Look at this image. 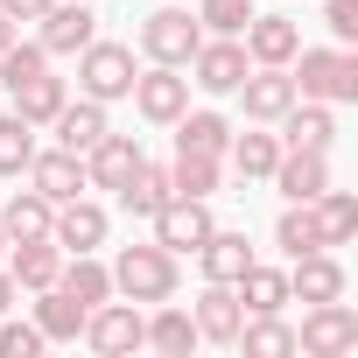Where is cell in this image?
<instances>
[{
  "mask_svg": "<svg viewBox=\"0 0 358 358\" xmlns=\"http://www.w3.org/2000/svg\"><path fill=\"white\" fill-rule=\"evenodd\" d=\"M288 78H295L302 99H323V106H351L358 99V57L351 50H295Z\"/></svg>",
  "mask_w": 358,
  "mask_h": 358,
  "instance_id": "6da1fadb",
  "label": "cell"
},
{
  "mask_svg": "<svg viewBox=\"0 0 358 358\" xmlns=\"http://www.w3.org/2000/svg\"><path fill=\"white\" fill-rule=\"evenodd\" d=\"M113 295H127V302H169L176 295V253L169 246H120Z\"/></svg>",
  "mask_w": 358,
  "mask_h": 358,
  "instance_id": "7a4b0ae2",
  "label": "cell"
},
{
  "mask_svg": "<svg viewBox=\"0 0 358 358\" xmlns=\"http://www.w3.org/2000/svg\"><path fill=\"white\" fill-rule=\"evenodd\" d=\"M78 85H85V99H99V106L127 99V92H134V50L92 36V43L78 50Z\"/></svg>",
  "mask_w": 358,
  "mask_h": 358,
  "instance_id": "3957f363",
  "label": "cell"
},
{
  "mask_svg": "<svg viewBox=\"0 0 358 358\" xmlns=\"http://www.w3.org/2000/svg\"><path fill=\"white\" fill-rule=\"evenodd\" d=\"M99 358H127V351H141V337H148V316L134 309V302H99V309H85V330H78Z\"/></svg>",
  "mask_w": 358,
  "mask_h": 358,
  "instance_id": "277c9868",
  "label": "cell"
},
{
  "mask_svg": "<svg viewBox=\"0 0 358 358\" xmlns=\"http://www.w3.org/2000/svg\"><path fill=\"white\" fill-rule=\"evenodd\" d=\"M358 344V316L344 309V295L337 302H309V316H302V330H295V351H309V358H344Z\"/></svg>",
  "mask_w": 358,
  "mask_h": 358,
  "instance_id": "5b68a950",
  "label": "cell"
},
{
  "mask_svg": "<svg viewBox=\"0 0 358 358\" xmlns=\"http://www.w3.org/2000/svg\"><path fill=\"white\" fill-rule=\"evenodd\" d=\"M127 99L141 106V120L169 127L176 113L190 106V78H183V64H155V71H134V92H127Z\"/></svg>",
  "mask_w": 358,
  "mask_h": 358,
  "instance_id": "8992f818",
  "label": "cell"
},
{
  "mask_svg": "<svg viewBox=\"0 0 358 358\" xmlns=\"http://www.w3.org/2000/svg\"><path fill=\"white\" fill-rule=\"evenodd\" d=\"M197 43H204V29H197L183 8H155V15L141 22V50H148V64H190Z\"/></svg>",
  "mask_w": 358,
  "mask_h": 358,
  "instance_id": "52a82bcc",
  "label": "cell"
},
{
  "mask_svg": "<svg viewBox=\"0 0 358 358\" xmlns=\"http://www.w3.org/2000/svg\"><path fill=\"white\" fill-rule=\"evenodd\" d=\"M22 176H29V190H36V197H50V204L85 197V155H71V148H50V155L36 148Z\"/></svg>",
  "mask_w": 358,
  "mask_h": 358,
  "instance_id": "ba28073f",
  "label": "cell"
},
{
  "mask_svg": "<svg viewBox=\"0 0 358 358\" xmlns=\"http://www.w3.org/2000/svg\"><path fill=\"white\" fill-rule=\"evenodd\" d=\"M246 71H253V57H246V43H232V36L190 50V85H204V92H239Z\"/></svg>",
  "mask_w": 358,
  "mask_h": 358,
  "instance_id": "9c48e42d",
  "label": "cell"
},
{
  "mask_svg": "<svg viewBox=\"0 0 358 358\" xmlns=\"http://www.w3.org/2000/svg\"><path fill=\"white\" fill-rule=\"evenodd\" d=\"M204 239H211L204 197H169V204L155 211V246H169V253H197Z\"/></svg>",
  "mask_w": 358,
  "mask_h": 358,
  "instance_id": "30bf717a",
  "label": "cell"
},
{
  "mask_svg": "<svg viewBox=\"0 0 358 358\" xmlns=\"http://www.w3.org/2000/svg\"><path fill=\"white\" fill-rule=\"evenodd\" d=\"M239 92H246V120H260V127H274L302 92H295V78H288V64H260V71H246L239 78Z\"/></svg>",
  "mask_w": 358,
  "mask_h": 358,
  "instance_id": "8fae6325",
  "label": "cell"
},
{
  "mask_svg": "<svg viewBox=\"0 0 358 358\" xmlns=\"http://www.w3.org/2000/svg\"><path fill=\"white\" fill-rule=\"evenodd\" d=\"M141 162H148V155H141V141H127V134H106V141L85 155V190H127Z\"/></svg>",
  "mask_w": 358,
  "mask_h": 358,
  "instance_id": "7c38bea8",
  "label": "cell"
},
{
  "mask_svg": "<svg viewBox=\"0 0 358 358\" xmlns=\"http://www.w3.org/2000/svg\"><path fill=\"white\" fill-rule=\"evenodd\" d=\"M190 323H197V337H204V344H232V337H239V323H246V302H239V288H232V281H211V288L197 295Z\"/></svg>",
  "mask_w": 358,
  "mask_h": 358,
  "instance_id": "4fadbf2b",
  "label": "cell"
},
{
  "mask_svg": "<svg viewBox=\"0 0 358 358\" xmlns=\"http://www.w3.org/2000/svg\"><path fill=\"white\" fill-rule=\"evenodd\" d=\"M274 190H281L288 204L323 197V190H330V162H323V155H309V148H281V162H274Z\"/></svg>",
  "mask_w": 358,
  "mask_h": 358,
  "instance_id": "5bb4252c",
  "label": "cell"
},
{
  "mask_svg": "<svg viewBox=\"0 0 358 358\" xmlns=\"http://www.w3.org/2000/svg\"><path fill=\"white\" fill-rule=\"evenodd\" d=\"M92 36H99V22H92L85 0H50V15H43V50L50 57H78Z\"/></svg>",
  "mask_w": 358,
  "mask_h": 358,
  "instance_id": "9a60e30c",
  "label": "cell"
},
{
  "mask_svg": "<svg viewBox=\"0 0 358 358\" xmlns=\"http://www.w3.org/2000/svg\"><path fill=\"white\" fill-rule=\"evenodd\" d=\"M330 141H337V113L323 106V99H295L288 113H281V148H309V155H330Z\"/></svg>",
  "mask_w": 358,
  "mask_h": 358,
  "instance_id": "2e32d148",
  "label": "cell"
},
{
  "mask_svg": "<svg viewBox=\"0 0 358 358\" xmlns=\"http://www.w3.org/2000/svg\"><path fill=\"white\" fill-rule=\"evenodd\" d=\"M50 239H57L64 253H99V246H106V211L85 204V197H71V204L50 218Z\"/></svg>",
  "mask_w": 358,
  "mask_h": 358,
  "instance_id": "e0dca14e",
  "label": "cell"
},
{
  "mask_svg": "<svg viewBox=\"0 0 358 358\" xmlns=\"http://www.w3.org/2000/svg\"><path fill=\"white\" fill-rule=\"evenodd\" d=\"M239 36H246V57H253V64H288V57L302 50V29H295L288 15H253Z\"/></svg>",
  "mask_w": 358,
  "mask_h": 358,
  "instance_id": "ac0fdd59",
  "label": "cell"
},
{
  "mask_svg": "<svg viewBox=\"0 0 358 358\" xmlns=\"http://www.w3.org/2000/svg\"><path fill=\"white\" fill-rule=\"evenodd\" d=\"M50 127H57V148H71V155H92V148H99V141L113 134V127H106V106H99V99H78V106L64 99V113H57Z\"/></svg>",
  "mask_w": 358,
  "mask_h": 358,
  "instance_id": "d6986e66",
  "label": "cell"
},
{
  "mask_svg": "<svg viewBox=\"0 0 358 358\" xmlns=\"http://www.w3.org/2000/svg\"><path fill=\"white\" fill-rule=\"evenodd\" d=\"M337 295H344V267L330 260V246L323 253H302L295 274H288V302H337Z\"/></svg>",
  "mask_w": 358,
  "mask_h": 358,
  "instance_id": "ffe728a7",
  "label": "cell"
},
{
  "mask_svg": "<svg viewBox=\"0 0 358 358\" xmlns=\"http://www.w3.org/2000/svg\"><path fill=\"white\" fill-rule=\"evenodd\" d=\"M36 330H43V344H78V330H85V302L64 295L57 281L36 288Z\"/></svg>",
  "mask_w": 358,
  "mask_h": 358,
  "instance_id": "44dd1931",
  "label": "cell"
},
{
  "mask_svg": "<svg viewBox=\"0 0 358 358\" xmlns=\"http://www.w3.org/2000/svg\"><path fill=\"white\" fill-rule=\"evenodd\" d=\"M57 267H64V246L57 239H15V260H8V274H15V288H50L57 281Z\"/></svg>",
  "mask_w": 358,
  "mask_h": 358,
  "instance_id": "7402d4cb",
  "label": "cell"
},
{
  "mask_svg": "<svg viewBox=\"0 0 358 358\" xmlns=\"http://www.w3.org/2000/svg\"><path fill=\"white\" fill-rule=\"evenodd\" d=\"M141 344H155L162 358H190L204 337H197V323H190V309H176V302H162L155 316H148V337Z\"/></svg>",
  "mask_w": 358,
  "mask_h": 358,
  "instance_id": "603a6c76",
  "label": "cell"
},
{
  "mask_svg": "<svg viewBox=\"0 0 358 358\" xmlns=\"http://www.w3.org/2000/svg\"><path fill=\"white\" fill-rule=\"evenodd\" d=\"M50 218H57V204H50V197L15 190V197H8V211H0V232H8V246H15V239H50Z\"/></svg>",
  "mask_w": 358,
  "mask_h": 358,
  "instance_id": "cb8c5ba5",
  "label": "cell"
},
{
  "mask_svg": "<svg viewBox=\"0 0 358 358\" xmlns=\"http://www.w3.org/2000/svg\"><path fill=\"white\" fill-rule=\"evenodd\" d=\"M64 99H71V85H64V78H50V71H36L29 85H15V113H22L29 127H50V120L64 113Z\"/></svg>",
  "mask_w": 358,
  "mask_h": 358,
  "instance_id": "d4e9b609",
  "label": "cell"
},
{
  "mask_svg": "<svg viewBox=\"0 0 358 358\" xmlns=\"http://www.w3.org/2000/svg\"><path fill=\"white\" fill-rule=\"evenodd\" d=\"M197 260H204L211 281H239V274L253 267V246H246V232H218V225H211V239L197 246Z\"/></svg>",
  "mask_w": 358,
  "mask_h": 358,
  "instance_id": "484cf974",
  "label": "cell"
},
{
  "mask_svg": "<svg viewBox=\"0 0 358 358\" xmlns=\"http://www.w3.org/2000/svg\"><path fill=\"white\" fill-rule=\"evenodd\" d=\"M57 288H64V295H78L85 309H99V302L113 295V267H99L92 253H71V260L57 267Z\"/></svg>",
  "mask_w": 358,
  "mask_h": 358,
  "instance_id": "4316f807",
  "label": "cell"
},
{
  "mask_svg": "<svg viewBox=\"0 0 358 358\" xmlns=\"http://www.w3.org/2000/svg\"><path fill=\"white\" fill-rule=\"evenodd\" d=\"M169 127H176V148H183V155H225V141H232V127L218 113H190V106L176 113Z\"/></svg>",
  "mask_w": 358,
  "mask_h": 358,
  "instance_id": "83f0119b",
  "label": "cell"
},
{
  "mask_svg": "<svg viewBox=\"0 0 358 358\" xmlns=\"http://www.w3.org/2000/svg\"><path fill=\"white\" fill-rule=\"evenodd\" d=\"M232 288H239L246 316H274V309L288 302V274H281V267H260V260H253V267H246V274H239Z\"/></svg>",
  "mask_w": 358,
  "mask_h": 358,
  "instance_id": "f1b7e54d",
  "label": "cell"
},
{
  "mask_svg": "<svg viewBox=\"0 0 358 358\" xmlns=\"http://www.w3.org/2000/svg\"><path fill=\"white\" fill-rule=\"evenodd\" d=\"M113 197L127 204V218H155V211L176 197V183H169V169H148V162H141V169H134V183L113 190Z\"/></svg>",
  "mask_w": 358,
  "mask_h": 358,
  "instance_id": "f546056e",
  "label": "cell"
},
{
  "mask_svg": "<svg viewBox=\"0 0 358 358\" xmlns=\"http://www.w3.org/2000/svg\"><path fill=\"white\" fill-rule=\"evenodd\" d=\"M309 211H316L323 246H344V239L358 232V197H351V190H323V197H309Z\"/></svg>",
  "mask_w": 358,
  "mask_h": 358,
  "instance_id": "4dcf8cb0",
  "label": "cell"
},
{
  "mask_svg": "<svg viewBox=\"0 0 358 358\" xmlns=\"http://www.w3.org/2000/svg\"><path fill=\"white\" fill-rule=\"evenodd\" d=\"M232 344H246V358H288V351H295V330H288L281 309H274V316H246Z\"/></svg>",
  "mask_w": 358,
  "mask_h": 358,
  "instance_id": "1f68e13d",
  "label": "cell"
},
{
  "mask_svg": "<svg viewBox=\"0 0 358 358\" xmlns=\"http://www.w3.org/2000/svg\"><path fill=\"white\" fill-rule=\"evenodd\" d=\"M218 155H183L176 148V169H169V183H176V197H218Z\"/></svg>",
  "mask_w": 358,
  "mask_h": 358,
  "instance_id": "d6a6232c",
  "label": "cell"
},
{
  "mask_svg": "<svg viewBox=\"0 0 358 358\" xmlns=\"http://www.w3.org/2000/svg\"><path fill=\"white\" fill-rule=\"evenodd\" d=\"M225 148H232V169L246 176V183L274 176V162H281V141H274V134H239V141H225Z\"/></svg>",
  "mask_w": 358,
  "mask_h": 358,
  "instance_id": "836d02e7",
  "label": "cell"
},
{
  "mask_svg": "<svg viewBox=\"0 0 358 358\" xmlns=\"http://www.w3.org/2000/svg\"><path fill=\"white\" fill-rule=\"evenodd\" d=\"M274 239H281V253H288V260L323 253V232H316V211H309V204H288V211H281V225H274Z\"/></svg>",
  "mask_w": 358,
  "mask_h": 358,
  "instance_id": "e575fe53",
  "label": "cell"
},
{
  "mask_svg": "<svg viewBox=\"0 0 358 358\" xmlns=\"http://www.w3.org/2000/svg\"><path fill=\"white\" fill-rule=\"evenodd\" d=\"M29 155H36V127L22 113H8V120H0V176H22Z\"/></svg>",
  "mask_w": 358,
  "mask_h": 358,
  "instance_id": "d590c367",
  "label": "cell"
},
{
  "mask_svg": "<svg viewBox=\"0 0 358 358\" xmlns=\"http://www.w3.org/2000/svg\"><path fill=\"white\" fill-rule=\"evenodd\" d=\"M36 71H50V50L43 43H8V50H0V85H8V92L29 85Z\"/></svg>",
  "mask_w": 358,
  "mask_h": 358,
  "instance_id": "8d00e7d4",
  "label": "cell"
},
{
  "mask_svg": "<svg viewBox=\"0 0 358 358\" xmlns=\"http://www.w3.org/2000/svg\"><path fill=\"white\" fill-rule=\"evenodd\" d=\"M253 22V0H204L197 8V29H211V36H239Z\"/></svg>",
  "mask_w": 358,
  "mask_h": 358,
  "instance_id": "74e56055",
  "label": "cell"
},
{
  "mask_svg": "<svg viewBox=\"0 0 358 358\" xmlns=\"http://www.w3.org/2000/svg\"><path fill=\"white\" fill-rule=\"evenodd\" d=\"M36 351H43L36 323H0V358H36Z\"/></svg>",
  "mask_w": 358,
  "mask_h": 358,
  "instance_id": "f35d334b",
  "label": "cell"
},
{
  "mask_svg": "<svg viewBox=\"0 0 358 358\" xmlns=\"http://www.w3.org/2000/svg\"><path fill=\"white\" fill-rule=\"evenodd\" d=\"M323 22L337 43H358V0H323Z\"/></svg>",
  "mask_w": 358,
  "mask_h": 358,
  "instance_id": "ab89813d",
  "label": "cell"
},
{
  "mask_svg": "<svg viewBox=\"0 0 358 358\" xmlns=\"http://www.w3.org/2000/svg\"><path fill=\"white\" fill-rule=\"evenodd\" d=\"M0 15L22 29V22H43V15H50V0H0Z\"/></svg>",
  "mask_w": 358,
  "mask_h": 358,
  "instance_id": "60d3db41",
  "label": "cell"
},
{
  "mask_svg": "<svg viewBox=\"0 0 358 358\" xmlns=\"http://www.w3.org/2000/svg\"><path fill=\"white\" fill-rule=\"evenodd\" d=\"M15 302H22V288H15V274H8V267H0V316H8Z\"/></svg>",
  "mask_w": 358,
  "mask_h": 358,
  "instance_id": "b9f144b4",
  "label": "cell"
},
{
  "mask_svg": "<svg viewBox=\"0 0 358 358\" xmlns=\"http://www.w3.org/2000/svg\"><path fill=\"white\" fill-rule=\"evenodd\" d=\"M8 43H15V22H8V15H0V50H8Z\"/></svg>",
  "mask_w": 358,
  "mask_h": 358,
  "instance_id": "7bdbcfd3",
  "label": "cell"
},
{
  "mask_svg": "<svg viewBox=\"0 0 358 358\" xmlns=\"http://www.w3.org/2000/svg\"><path fill=\"white\" fill-rule=\"evenodd\" d=\"M0 260H8V232H0Z\"/></svg>",
  "mask_w": 358,
  "mask_h": 358,
  "instance_id": "ee69618b",
  "label": "cell"
}]
</instances>
